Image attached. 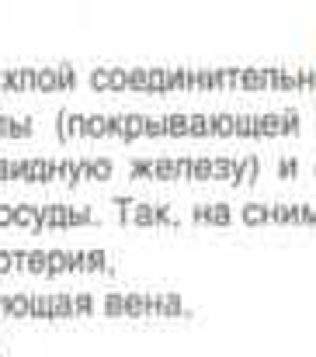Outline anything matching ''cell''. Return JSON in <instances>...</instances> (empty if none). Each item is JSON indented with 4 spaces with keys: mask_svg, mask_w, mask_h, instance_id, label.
Returning <instances> with one entry per match:
<instances>
[{
    "mask_svg": "<svg viewBox=\"0 0 316 357\" xmlns=\"http://www.w3.org/2000/svg\"><path fill=\"white\" fill-rule=\"evenodd\" d=\"M195 219H202V222H226V208H195Z\"/></svg>",
    "mask_w": 316,
    "mask_h": 357,
    "instance_id": "7a4b0ae2",
    "label": "cell"
},
{
    "mask_svg": "<svg viewBox=\"0 0 316 357\" xmlns=\"http://www.w3.org/2000/svg\"><path fill=\"white\" fill-rule=\"evenodd\" d=\"M0 226H15V205H0Z\"/></svg>",
    "mask_w": 316,
    "mask_h": 357,
    "instance_id": "5b68a950",
    "label": "cell"
},
{
    "mask_svg": "<svg viewBox=\"0 0 316 357\" xmlns=\"http://www.w3.org/2000/svg\"><path fill=\"white\" fill-rule=\"evenodd\" d=\"M18 264H15V253L11 250H0V274H8V271H15Z\"/></svg>",
    "mask_w": 316,
    "mask_h": 357,
    "instance_id": "3957f363",
    "label": "cell"
},
{
    "mask_svg": "<svg viewBox=\"0 0 316 357\" xmlns=\"http://www.w3.org/2000/svg\"><path fill=\"white\" fill-rule=\"evenodd\" d=\"M105 267V253L101 250H91L87 253V271H101Z\"/></svg>",
    "mask_w": 316,
    "mask_h": 357,
    "instance_id": "277c9868",
    "label": "cell"
},
{
    "mask_svg": "<svg viewBox=\"0 0 316 357\" xmlns=\"http://www.w3.org/2000/svg\"><path fill=\"white\" fill-rule=\"evenodd\" d=\"M167 136H191V118L188 115H167Z\"/></svg>",
    "mask_w": 316,
    "mask_h": 357,
    "instance_id": "6da1fadb",
    "label": "cell"
}]
</instances>
